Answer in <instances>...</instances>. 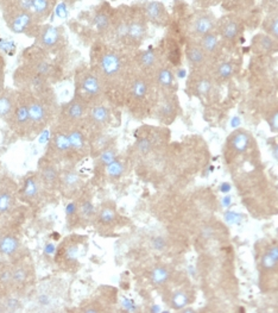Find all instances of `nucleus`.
I'll list each match as a JSON object with an SVG mask.
<instances>
[{
	"label": "nucleus",
	"instance_id": "f257e3e1",
	"mask_svg": "<svg viewBox=\"0 0 278 313\" xmlns=\"http://www.w3.org/2000/svg\"><path fill=\"white\" fill-rule=\"evenodd\" d=\"M92 68L99 75L105 86V92L124 85L128 87V60L125 55L114 47L103 42H95L92 48Z\"/></svg>",
	"mask_w": 278,
	"mask_h": 313
},
{
	"label": "nucleus",
	"instance_id": "f03ea898",
	"mask_svg": "<svg viewBox=\"0 0 278 313\" xmlns=\"http://www.w3.org/2000/svg\"><path fill=\"white\" fill-rule=\"evenodd\" d=\"M21 92L24 93L28 104L30 133H39L57 116L55 94L52 88L43 92H30V91H21Z\"/></svg>",
	"mask_w": 278,
	"mask_h": 313
},
{
	"label": "nucleus",
	"instance_id": "7ed1b4c3",
	"mask_svg": "<svg viewBox=\"0 0 278 313\" xmlns=\"http://www.w3.org/2000/svg\"><path fill=\"white\" fill-rule=\"evenodd\" d=\"M114 7L110 3L100 2L91 10L79 14L74 23L80 27L85 34L94 35L99 38H107L110 35L114 18Z\"/></svg>",
	"mask_w": 278,
	"mask_h": 313
},
{
	"label": "nucleus",
	"instance_id": "20e7f679",
	"mask_svg": "<svg viewBox=\"0 0 278 313\" xmlns=\"http://www.w3.org/2000/svg\"><path fill=\"white\" fill-rule=\"evenodd\" d=\"M105 86L99 75L91 68H81L75 74V94L74 97L85 101L88 106L103 101Z\"/></svg>",
	"mask_w": 278,
	"mask_h": 313
},
{
	"label": "nucleus",
	"instance_id": "39448f33",
	"mask_svg": "<svg viewBox=\"0 0 278 313\" xmlns=\"http://www.w3.org/2000/svg\"><path fill=\"white\" fill-rule=\"evenodd\" d=\"M2 14L9 30L30 38L36 37L42 25L31 11L20 9L16 5H6L2 10Z\"/></svg>",
	"mask_w": 278,
	"mask_h": 313
},
{
	"label": "nucleus",
	"instance_id": "423d86ee",
	"mask_svg": "<svg viewBox=\"0 0 278 313\" xmlns=\"http://www.w3.org/2000/svg\"><path fill=\"white\" fill-rule=\"evenodd\" d=\"M34 39L35 47L50 55H56L57 53L63 52L67 46V37L63 27H56L52 24L43 23Z\"/></svg>",
	"mask_w": 278,
	"mask_h": 313
},
{
	"label": "nucleus",
	"instance_id": "0eeeda50",
	"mask_svg": "<svg viewBox=\"0 0 278 313\" xmlns=\"http://www.w3.org/2000/svg\"><path fill=\"white\" fill-rule=\"evenodd\" d=\"M147 30H149V21H147L142 7L139 6V4L131 5L129 32L125 46L129 48H138L146 38Z\"/></svg>",
	"mask_w": 278,
	"mask_h": 313
},
{
	"label": "nucleus",
	"instance_id": "6e6552de",
	"mask_svg": "<svg viewBox=\"0 0 278 313\" xmlns=\"http://www.w3.org/2000/svg\"><path fill=\"white\" fill-rule=\"evenodd\" d=\"M88 107L85 101L74 97L60 108L59 123L67 126H80L86 121Z\"/></svg>",
	"mask_w": 278,
	"mask_h": 313
},
{
	"label": "nucleus",
	"instance_id": "1a4fd4ad",
	"mask_svg": "<svg viewBox=\"0 0 278 313\" xmlns=\"http://www.w3.org/2000/svg\"><path fill=\"white\" fill-rule=\"evenodd\" d=\"M7 123L17 133L28 135L30 133V119H29V110L27 99L21 91H17V103L14 110Z\"/></svg>",
	"mask_w": 278,
	"mask_h": 313
},
{
	"label": "nucleus",
	"instance_id": "9d476101",
	"mask_svg": "<svg viewBox=\"0 0 278 313\" xmlns=\"http://www.w3.org/2000/svg\"><path fill=\"white\" fill-rule=\"evenodd\" d=\"M147 76L149 75L140 72L139 74H135L130 79L128 85V97L132 104H140L149 100L153 85H151L150 79Z\"/></svg>",
	"mask_w": 278,
	"mask_h": 313
},
{
	"label": "nucleus",
	"instance_id": "9b49d317",
	"mask_svg": "<svg viewBox=\"0 0 278 313\" xmlns=\"http://www.w3.org/2000/svg\"><path fill=\"white\" fill-rule=\"evenodd\" d=\"M139 6L142 7L149 23L161 28L167 27L170 23V14L163 3L157 2V0H146V2L139 3Z\"/></svg>",
	"mask_w": 278,
	"mask_h": 313
},
{
	"label": "nucleus",
	"instance_id": "f8f14e48",
	"mask_svg": "<svg viewBox=\"0 0 278 313\" xmlns=\"http://www.w3.org/2000/svg\"><path fill=\"white\" fill-rule=\"evenodd\" d=\"M80 255V243L77 237H70L64 241L56 250V261L61 267H74Z\"/></svg>",
	"mask_w": 278,
	"mask_h": 313
},
{
	"label": "nucleus",
	"instance_id": "ddd939ff",
	"mask_svg": "<svg viewBox=\"0 0 278 313\" xmlns=\"http://www.w3.org/2000/svg\"><path fill=\"white\" fill-rule=\"evenodd\" d=\"M216 19L214 16L208 11H200V12L195 13L193 19L190 21V31L196 37H202L211 32L215 31L216 29Z\"/></svg>",
	"mask_w": 278,
	"mask_h": 313
},
{
	"label": "nucleus",
	"instance_id": "4468645a",
	"mask_svg": "<svg viewBox=\"0 0 278 313\" xmlns=\"http://www.w3.org/2000/svg\"><path fill=\"white\" fill-rule=\"evenodd\" d=\"M112 119V114L110 106H107L106 104L96 103L88 107L87 116H86L85 123H87L94 129H104L105 126L110 124Z\"/></svg>",
	"mask_w": 278,
	"mask_h": 313
},
{
	"label": "nucleus",
	"instance_id": "2eb2a0df",
	"mask_svg": "<svg viewBox=\"0 0 278 313\" xmlns=\"http://www.w3.org/2000/svg\"><path fill=\"white\" fill-rule=\"evenodd\" d=\"M136 63L140 69V72L144 74L150 75L157 71L160 67V55H158L157 50L155 48H150L143 52H139L138 55L136 56Z\"/></svg>",
	"mask_w": 278,
	"mask_h": 313
},
{
	"label": "nucleus",
	"instance_id": "dca6fc26",
	"mask_svg": "<svg viewBox=\"0 0 278 313\" xmlns=\"http://www.w3.org/2000/svg\"><path fill=\"white\" fill-rule=\"evenodd\" d=\"M50 148L55 154L59 155H64V154H70L71 151V145L69 137H68L67 129L62 124H57L55 130L53 131L52 138H50Z\"/></svg>",
	"mask_w": 278,
	"mask_h": 313
},
{
	"label": "nucleus",
	"instance_id": "f3484780",
	"mask_svg": "<svg viewBox=\"0 0 278 313\" xmlns=\"http://www.w3.org/2000/svg\"><path fill=\"white\" fill-rule=\"evenodd\" d=\"M178 101L172 93H163V97L157 105V116L162 122H171L176 117Z\"/></svg>",
	"mask_w": 278,
	"mask_h": 313
},
{
	"label": "nucleus",
	"instance_id": "a211bd4d",
	"mask_svg": "<svg viewBox=\"0 0 278 313\" xmlns=\"http://www.w3.org/2000/svg\"><path fill=\"white\" fill-rule=\"evenodd\" d=\"M154 76L155 83L163 91V93H171L175 86V75L170 68L165 67V65H160L157 71L154 73Z\"/></svg>",
	"mask_w": 278,
	"mask_h": 313
},
{
	"label": "nucleus",
	"instance_id": "6ab92c4d",
	"mask_svg": "<svg viewBox=\"0 0 278 313\" xmlns=\"http://www.w3.org/2000/svg\"><path fill=\"white\" fill-rule=\"evenodd\" d=\"M63 125V124H62ZM67 129L68 137H69L71 151L73 154H82L87 148V138L84 131L80 126H67L63 125Z\"/></svg>",
	"mask_w": 278,
	"mask_h": 313
},
{
	"label": "nucleus",
	"instance_id": "aec40b11",
	"mask_svg": "<svg viewBox=\"0 0 278 313\" xmlns=\"http://www.w3.org/2000/svg\"><path fill=\"white\" fill-rule=\"evenodd\" d=\"M216 29H219L218 34L225 41H236L240 34V23L233 18H225L221 23H216Z\"/></svg>",
	"mask_w": 278,
	"mask_h": 313
},
{
	"label": "nucleus",
	"instance_id": "412c9836",
	"mask_svg": "<svg viewBox=\"0 0 278 313\" xmlns=\"http://www.w3.org/2000/svg\"><path fill=\"white\" fill-rule=\"evenodd\" d=\"M17 103V92L13 90L4 88L0 93V119L9 121Z\"/></svg>",
	"mask_w": 278,
	"mask_h": 313
},
{
	"label": "nucleus",
	"instance_id": "4be33fe9",
	"mask_svg": "<svg viewBox=\"0 0 278 313\" xmlns=\"http://www.w3.org/2000/svg\"><path fill=\"white\" fill-rule=\"evenodd\" d=\"M59 0H32V13L35 14L39 23L44 21L54 12Z\"/></svg>",
	"mask_w": 278,
	"mask_h": 313
},
{
	"label": "nucleus",
	"instance_id": "5701e85b",
	"mask_svg": "<svg viewBox=\"0 0 278 313\" xmlns=\"http://www.w3.org/2000/svg\"><path fill=\"white\" fill-rule=\"evenodd\" d=\"M186 56L191 67L200 68L206 63L208 55L198 43H190L186 48Z\"/></svg>",
	"mask_w": 278,
	"mask_h": 313
},
{
	"label": "nucleus",
	"instance_id": "b1692460",
	"mask_svg": "<svg viewBox=\"0 0 278 313\" xmlns=\"http://www.w3.org/2000/svg\"><path fill=\"white\" fill-rule=\"evenodd\" d=\"M231 148L238 154H243L250 147V135L246 131H236L231 136Z\"/></svg>",
	"mask_w": 278,
	"mask_h": 313
},
{
	"label": "nucleus",
	"instance_id": "393cba45",
	"mask_svg": "<svg viewBox=\"0 0 278 313\" xmlns=\"http://www.w3.org/2000/svg\"><path fill=\"white\" fill-rule=\"evenodd\" d=\"M198 44L201 46V48L205 50L207 55H213V54L218 53L220 49V36L216 31H213L211 34L200 37Z\"/></svg>",
	"mask_w": 278,
	"mask_h": 313
},
{
	"label": "nucleus",
	"instance_id": "a878e982",
	"mask_svg": "<svg viewBox=\"0 0 278 313\" xmlns=\"http://www.w3.org/2000/svg\"><path fill=\"white\" fill-rule=\"evenodd\" d=\"M18 249H19V242L14 236L7 235L0 239V251L5 256H12L17 253Z\"/></svg>",
	"mask_w": 278,
	"mask_h": 313
},
{
	"label": "nucleus",
	"instance_id": "bb28decb",
	"mask_svg": "<svg viewBox=\"0 0 278 313\" xmlns=\"http://www.w3.org/2000/svg\"><path fill=\"white\" fill-rule=\"evenodd\" d=\"M255 46L262 53H270L276 48L275 38H272L270 35H258L257 37H255Z\"/></svg>",
	"mask_w": 278,
	"mask_h": 313
},
{
	"label": "nucleus",
	"instance_id": "cd10ccee",
	"mask_svg": "<svg viewBox=\"0 0 278 313\" xmlns=\"http://www.w3.org/2000/svg\"><path fill=\"white\" fill-rule=\"evenodd\" d=\"M169 279H170V273H169L167 268L156 267L151 271L150 280L154 285L162 286L164 285V283H167Z\"/></svg>",
	"mask_w": 278,
	"mask_h": 313
},
{
	"label": "nucleus",
	"instance_id": "c85d7f7f",
	"mask_svg": "<svg viewBox=\"0 0 278 313\" xmlns=\"http://www.w3.org/2000/svg\"><path fill=\"white\" fill-rule=\"evenodd\" d=\"M234 72H236V68H234V64L231 62H221L218 64V67L215 69V75L219 80H229L230 78H232Z\"/></svg>",
	"mask_w": 278,
	"mask_h": 313
},
{
	"label": "nucleus",
	"instance_id": "c756f323",
	"mask_svg": "<svg viewBox=\"0 0 278 313\" xmlns=\"http://www.w3.org/2000/svg\"><path fill=\"white\" fill-rule=\"evenodd\" d=\"M21 194L25 199H34L38 194V184L36 181L35 177H28L24 183L23 191H21Z\"/></svg>",
	"mask_w": 278,
	"mask_h": 313
},
{
	"label": "nucleus",
	"instance_id": "7c9ffc66",
	"mask_svg": "<svg viewBox=\"0 0 278 313\" xmlns=\"http://www.w3.org/2000/svg\"><path fill=\"white\" fill-rule=\"evenodd\" d=\"M189 296L183 290H176L171 297V306L176 310H183L189 304Z\"/></svg>",
	"mask_w": 278,
	"mask_h": 313
},
{
	"label": "nucleus",
	"instance_id": "2f4dec72",
	"mask_svg": "<svg viewBox=\"0 0 278 313\" xmlns=\"http://www.w3.org/2000/svg\"><path fill=\"white\" fill-rule=\"evenodd\" d=\"M191 88H193L194 93L198 97L207 96V94L211 92V90H212V82H211V80H208L206 78H201L195 81Z\"/></svg>",
	"mask_w": 278,
	"mask_h": 313
},
{
	"label": "nucleus",
	"instance_id": "473e14b6",
	"mask_svg": "<svg viewBox=\"0 0 278 313\" xmlns=\"http://www.w3.org/2000/svg\"><path fill=\"white\" fill-rule=\"evenodd\" d=\"M105 169H106V174L108 176L112 177V179H118V177H120L122 173H124L125 165L117 159L114 160L113 162H111L110 165L105 167Z\"/></svg>",
	"mask_w": 278,
	"mask_h": 313
},
{
	"label": "nucleus",
	"instance_id": "72a5a7b5",
	"mask_svg": "<svg viewBox=\"0 0 278 313\" xmlns=\"http://www.w3.org/2000/svg\"><path fill=\"white\" fill-rule=\"evenodd\" d=\"M42 179L46 185H55L59 180V174L53 165H45L42 168Z\"/></svg>",
	"mask_w": 278,
	"mask_h": 313
},
{
	"label": "nucleus",
	"instance_id": "f704fd0d",
	"mask_svg": "<svg viewBox=\"0 0 278 313\" xmlns=\"http://www.w3.org/2000/svg\"><path fill=\"white\" fill-rule=\"evenodd\" d=\"M28 271L25 267L17 265L12 269V285L13 286H23L28 281Z\"/></svg>",
	"mask_w": 278,
	"mask_h": 313
},
{
	"label": "nucleus",
	"instance_id": "c9c22d12",
	"mask_svg": "<svg viewBox=\"0 0 278 313\" xmlns=\"http://www.w3.org/2000/svg\"><path fill=\"white\" fill-rule=\"evenodd\" d=\"M79 183H80V176H79L78 172H75V170H67V172H64L62 176V184L64 185V187L73 189L79 186Z\"/></svg>",
	"mask_w": 278,
	"mask_h": 313
},
{
	"label": "nucleus",
	"instance_id": "e433bc0d",
	"mask_svg": "<svg viewBox=\"0 0 278 313\" xmlns=\"http://www.w3.org/2000/svg\"><path fill=\"white\" fill-rule=\"evenodd\" d=\"M79 213H80V216L82 218H85V219H89V218H92L94 216V213H95V209H94V205L91 200L86 199L84 202L80 203V205L78 207Z\"/></svg>",
	"mask_w": 278,
	"mask_h": 313
},
{
	"label": "nucleus",
	"instance_id": "4c0bfd02",
	"mask_svg": "<svg viewBox=\"0 0 278 313\" xmlns=\"http://www.w3.org/2000/svg\"><path fill=\"white\" fill-rule=\"evenodd\" d=\"M114 160H117V151L113 148H106L103 151H100L99 155V163L101 166L106 167L110 165L111 162H113Z\"/></svg>",
	"mask_w": 278,
	"mask_h": 313
},
{
	"label": "nucleus",
	"instance_id": "58836bf2",
	"mask_svg": "<svg viewBox=\"0 0 278 313\" xmlns=\"http://www.w3.org/2000/svg\"><path fill=\"white\" fill-rule=\"evenodd\" d=\"M13 203L12 194L10 192H0V213H5L11 209Z\"/></svg>",
	"mask_w": 278,
	"mask_h": 313
},
{
	"label": "nucleus",
	"instance_id": "ea45409f",
	"mask_svg": "<svg viewBox=\"0 0 278 313\" xmlns=\"http://www.w3.org/2000/svg\"><path fill=\"white\" fill-rule=\"evenodd\" d=\"M137 149H138L139 152H142V154H149L151 151V149H153L154 142L151 140L150 137L147 136H143L138 138V141H137Z\"/></svg>",
	"mask_w": 278,
	"mask_h": 313
},
{
	"label": "nucleus",
	"instance_id": "a19ab883",
	"mask_svg": "<svg viewBox=\"0 0 278 313\" xmlns=\"http://www.w3.org/2000/svg\"><path fill=\"white\" fill-rule=\"evenodd\" d=\"M115 219V211L112 207H104L99 213V220L103 224H111Z\"/></svg>",
	"mask_w": 278,
	"mask_h": 313
},
{
	"label": "nucleus",
	"instance_id": "79ce46f5",
	"mask_svg": "<svg viewBox=\"0 0 278 313\" xmlns=\"http://www.w3.org/2000/svg\"><path fill=\"white\" fill-rule=\"evenodd\" d=\"M278 265V260L272 256L271 254L266 253L264 254V256L262 257V267L266 269V271H272Z\"/></svg>",
	"mask_w": 278,
	"mask_h": 313
},
{
	"label": "nucleus",
	"instance_id": "37998d69",
	"mask_svg": "<svg viewBox=\"0 0 278 313\" xmlns=\"http://www.w3.org/2000/svg\"><path fill=\"white\" fill-rule=\"evenodd\" d=\"M2 306L4 307V308H3V311L13 312V311H17L18 308L20 307V303H19V300L16 299V298H9V297H6L5 299L3 300Z\"/></svg>",
	"mask_w": 278,
	"mask_h": 313
},
{
	"label": "nucleus",
	"instance_id": "c03bdc74",
	"mask_svg": "<svg viewBox=\"0 0 278 313\" xmlns=\"http://www.w3.org/2000/svg\"><path fill=\"white\" fill-rule=\"evenodd\" d=\"M266 31L272 38L278 39V14L273 16L268 20V27H266Z\"/></svg>",
	"mask_w": 278,
	"mask_h": 313
},
{
	"label": "nucleus",
	"instance_id": "a18cd8bd",
	"mask_svg": "<svg viewBox=\"0 0 278 313\" xmlns=\"http://www.w3.org/2000/svg\"><path fill=\"white\" fill-rule=\"evenodd\" d=\"M108 142H110V138H108L107 135L104 133H99L95 137V141H94L93 145H95V147L99 149L100 151H103L104 149L108 148Z\"/></svg>",
	"mask_w": 278,
	"mask_h": 313
},
{
	"label": "nucleus",
	"instance_id": "49530a36",
	"mask_svg": "<svg viewBox=\"0 0 278 313\" xmlns=\"http://www.w3.org/2000/svg\"><path fill=\"white\" fill-rule=\"evenodd\" d=\"M36 300H37V304L39 305V307H48L53 304L52 294L45 293V292H43L39 294V296H37Z\"/></svg>",
	"mask_w": 278,
	"mask_h": 313
},
{
	"label": "nucleus",
	"instance_id": "de8ad7c7",
	"mask_svg": "<svg viewBox=\"0 0 278 313\" xmlns=\"http://www.w3.org/2000/svg\"><path fill=\"white\" fill-rule=\"evenodd\" d=\"M241 214L238 212H234V211H227L225 213V220L229 224H239L241 221Z\"/></svg>",
	"mask_w": 278,
	"mask_h": 313
},
{
	"label": "nucleus",
	"instance_id": "09e8293b",
	"mask_svg": "<svg viewBox=\"0 0 278 313\" xmlns=\"http://www.w3.org/2000/svg\"><path fill=\"white\" fill-rule=\"evenodd\" d=\"M121 307L124 308L126 312H136L137 311L136 303L132 299H129V298H122Z\"/></svg>",
	"mask_w": 278,
	"mask_h": 313
},
{
	"label": "nucleus",
	"instance_id": "8fccbe9b",
	"mask_svg": "<svg viewBox=\"0 0 278 313\" xmlns=\"http://www.w3.org/2000/svg\"><path fill=\"white\" fill-rule=\"evenodd\" d=\"M151 245H153V248L157 251H162L165 249V247H167V242H165V239L163 237H155L153 238V241H151Z\"/></svg>",
	"mask_w": 278,
	"mask_h": 313
},
{
	"label": "nucleus",
	"instance_id": "3c124183",
	"mask_svg": "<svg viewBox=\"0 0 278 313\" xmlns=\"http://www.w3.org/2000/svg\"><path fill=\"white\" fill-rule=\"evenodd\" d=\"M269 124L272 131L278 132V111L275 112L273 115H271V117H270L269 119Z\"/></svg>",
	"mask_w": 278,
	"mask_h": 313
},
{
	"label": "nucleus",
	"instance_id": "603ef678",
	"mask_svg": "<svg viewBox=\"0 0 278 313\" xmlns=\"http://www.w3.org/2000/svg\"><path fill=\"white\" fill-rule=\"evenodd\" d=\"M4 67H5V62H4L2 54H0V93L4 91Z\"/></svg>",
	"mask_w": 278,
	"mask_h": 313
},
{
	"label": "nucleus",
	"instance_id": "864d4df0",
	"mask_svg": "<svg viewBox=\"0 0 278 313\" xmlns=\"http://www.w3.org/2000/svg\"><path fill=\"white\" fill-rule=\"evenodd\" d=\"M194 2L201 6H211L213 4L218 3V0H194Z\"/></svg>",
	"mask_w": 278,
	"mask_h": 313
},
{
	"label": "nucleus",
	"instance_id": "5fc2aeb1",
	"mask_svg": "<svg viewBox=\"0 0 278 313\" xmlns=\"http://www.w3.org/2000/svg\"><path fill=\"white\" fill-rule=\"evenodd\" d=\"M220 192L223 193V194H227V193L231 192V189H232V186L229 183H222L221 185H220Z\"/></svg>",
	"mask_w": 278,
	"mask_h": 313
},
{
	"label": "nucleus",
	"instance_id": "6e6d98bb",
	"mask_svg": "<svg viewBox=\"0 0 278 313\" xmlns=\"http://www.w3.org/2000/svg\"><path fill=\"white\" fill-rule=\"evenodd\" d=\"M231 204H232V196L231 195H225L222 198V200H221V206L222 207H230L231 206Z\"/></svg>",
	"mask_w": 278,
	"mask_h": 313
},
{
	"label": "nucleus",
	"instance_id": "4d7b16f0",
	"mask_svg": "<svg viewBox=\"0 0 278 313\" xmlns=\"http://www.w3.org/2000/svg\"><path fill=\"white\" fill-rule=\"evenodd\" d=\"M61 2H62L64 5H67L68 7H74L77 4L81 3L82 0H61Z\"/></svg>",
	"mask_w": 278,
	"mask_h": 313
},
{
	"label": "nucleus",
	"instance_id": "13d9d810",
	"mask_svg": "<svg viewBox=\"0 0 278 313\" xmlns=\"http://www.w3.org/2000/svg\"><path fill=\"white\" fill-rule=\"evenodd\" d=\"M273 156H275V159L278 161V144L275 145V148H273Z\"/></svg>",
	"mask_w": 278,
	"mask_h": 313
},
{
	"label": "nucleus",
	"instance_id": "bf43d9fd",
	"mask_svg": "<svg viewBox=\"0 0 278 313\" xmlns=\"http://www.w3.org/2000/svg\"><path fill=\"white\" fill-rule=\"evenodd\" d=\"M7 3H9V0H0V11H2L4 7H5Z\"/></svg>",
	"mask_w": 278,
	"mask_h": 313
}]
</instances>
